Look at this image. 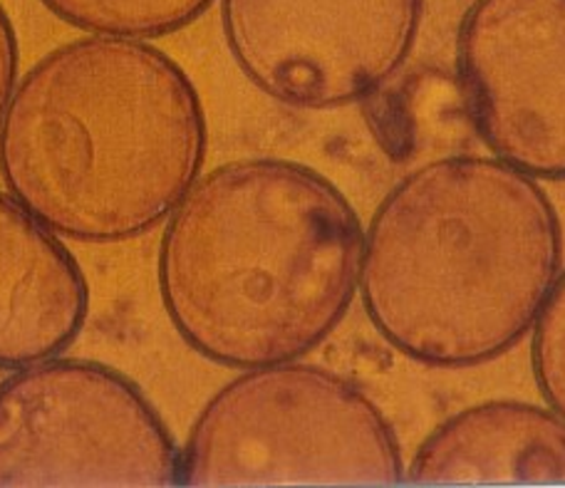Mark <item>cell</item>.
Listing matches in <instances>:
<instances>
[{"label":"cell","mask_w":565,"mask_h":488,"mask_svg":"<svg viewBox=\"0 0 565 488\" xmlns=\"http://www.w3.org/2000/svg\"><path fill=\"white\" fill-rule=\"evenodd\" d=\"M18 83V38L13 23L0 6V117L10 99V93Z\"/></svg>","instance_id":"12"},{"label":"cell","mask_w":565,"mask_h":488,"mask_svg":"<svg viewBox=\"0 0 565 488\" xmlns=\"http://www.w3.org/2000/svg\"><path fill=\"white\" fill-rule=\"evenodd\" d=\"M395 426L355 382L298 360L224 384L181 446L179 486H397Z\"/></svg>","instance_id":"4"},{"label":"cell","mask_w":565,"mask_h":488,"mask_svg":"<svg viewBox=\"0 0 565 488\" xmlns=\"http://www.w3.org/2000/svg\"><path fill=\"white\" fill-rule=\"evenodd\" d=\"M407 484H565V420L551 406L491 400L431 429Z\"/></svg>","instance_id":"9"},{"label":"cell","mask_w":565,"mask_h":488,"mask_svg":"<svg viewBox=\"0 0 565 488\" xmlns=\"http://www.w3.org/2000/svg\"><path fill=\"white\" fill-rule=\"evenodd\" d=\"M454 70L481 145L533 179L565 181V0H471Z\"/></svg>","instance_id":"7"},{"label":"cell","mask_w":565,"mask_h":488,"mask_svg":"<svg viewBox=\"0 0 565 488\" xmlns=\"http://www.w3.org/2000/svg\"><path fill=\"white\" fill-rule=\"evenodd\" d=\"M85 273L55 231L0 191V370L57 358L85 328Z\"/></svg>","instance_id":"8"},{"label":"cell","mask_w":565,"mask_h":488,"mask_svg":"<svg viewBox=\"0 0 565 488\" xmlns=\"http://www.w3.org/2000/svg\"><path fill=\"white\" fill-rule=\"evenodd\" d=\"M209 129L177 60L132 38L50 50L0 117V174L57 236L117 243L157 229L194 184Z\"/></svg>","instance_id":"3"},{"label":"cell","mask_w":565,"mask_h":488,"mask_svg":"<svg viewBox=\"0 0 565 488\" xmlns=\"http://www.w3.org/2000/svg\"><path fill=\"white\" fill-rule=\"evenodd\" d=\"M531 372L543 400L565 420V268L531 328Z\"/></svg>","instance_id":"11"},{"label":"cell","mask_w":565,"mask_h":488,"mask_svg":"<svg viewBox=\"0 0 565 488\" xmlns=\"http://www.w3.org/2000/svg\"><path fill=\"white\" fill-rule=\"evenodd\" d=\"M181 446L107 364L50 358L0 382V488L179 486Z\"/></svg>","instance_id":"5"},{"label":"cell","mask_w":565,"mask_h":488,"mask_svg":"<svg viewBox=\"0 0 565 488\" xmlns=\"http://www.w3.org/2000/svg\"><path fill=\"white\" fill-rule=\"evenodd\" d=\"M231 57L290 109H340L377 95L417 45L424 0H218Z\"/></svg>","instance_id":"6"},{"label":"cell","mask_w":565,"mask_h":488,"mask_svg":"<svg viewBox=\"0 0 565 488\" xmlns=\"http://www.w3.org/2000/svg\"><path fill=\"white\" fill-rule=\"evenodd\" d=\"M362 233L322 171L280 157L226 161L167 216L161 305L179 338L221 368L300 360L352 308Z\"/></svg>","instance_id":"1"},{"label":"cell","mask_w":565,"mask_h":488,"mask_svg":"<svg viewBox=\"0 0 565 488\" xmlns=\"http://www.w3.org/2000/svg\"><path fill=\"white\" fill-rule=\"evenodd\" d=\"M563 268L541 181L497 157L427 161L362 233L358 293L392 350L437 370L493 362L526 338Z\"/></svg>","instance_id":"2"},{"label":"cell","mask_w":565,"mask_h":488,"mask_svg":"<svg viewBox=\"0 0 565 488\" xmlns=\"http://www.w3.org/2000/svg\"><path fill=\"white\" fill-rule=\"evenodd\" d=\"M50 13L93 35L151 40L194 23L214 0H40Z\"/></svg>","instance_id":"10"}]
</instances>
